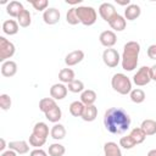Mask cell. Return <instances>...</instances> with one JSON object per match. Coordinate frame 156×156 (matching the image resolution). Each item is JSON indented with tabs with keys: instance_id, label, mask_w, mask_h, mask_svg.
Listing matches in <instances>:
<instances>
[{
	"instance_id": "7bdbcfd3",
	"label": "cell",
	"mask_w": 156,
	"mask_h": 156,
	"mask_svg": "<svg viewBox=\"0 0 156 156\" xmlns=\"http://www.w3.org/2000/svg\"><path fill=\"white\" fill-rule=\"evenodd\" d=\"M0 143H1V145H0V150L4 152V149L6 147V144H5V140H4V138H1V139H0Z\"/></svg>"
},
{
	"instance_id": "ac0fdd59",
	"label": "cell",
	"mask_w": 156,
	"mask_h": 156,
	"mask_svg": "<svg viewBox=\"0 0 156 156\" xmlns=\"http://www.w3.org/2000/svg\"><path fill=\"white\" fill-rule=\"evenodd\" d=\"M23 10H24L23 5H22L20 1H16V0L9 2L7 6H6V12H7V15H10L11 17H15V18H17L18 15H20Z\"/></svg>"
},
{
	"instance_id": "3957f363",
	"label": "cell",
	"mask_w": 156,
	"mask_h": 156,
	"mask_svg": "<svg viewBox=\"0 0 156 156\" xmlns=\"http://www.w3.org/2000/svg\"><path fill=\"white\" fill-rule=\"evenodd\" d=\"M111 85L115 91L121 95H127L132 91V82L130 79L123 73H116L112 76Z\"/></svg>"
},
{
	"instance_id": "4dcf8cb0",
	"label": "cell",
	"mask_w": 156,
	"mask_h": 156,
	"mask_svg": "<svg viewBox=\"0 0 156 156\" xmlns=\"http://www.w3.org/2000/svg\"><path fill=\"white\" fill-rule=\"evenodd\" d=\"M130 95V100L134 102V104H141L144 100H145V93L143 89L140 88H135V89H132V91L129 93Z\"/></svg>"
},
{
	"instance_id": "e575fe53",
	"label": "cell",
	"mask_w": 156,
	"mask_h": 156,
	"mask_svg": "<svg viewBox=\"0 0 156 156\" xmlns=\"http://www.w3.org/2000/svg\"><path fill=\"white\" fill-rule=\"evenodd\" d=\"M119 146H122V147L126 149V150H130V149H133V147L135 146V143H134V140L132 139V136L128 134V135L122 136V138L119 139Z\"/></svg>"
},
{
	"instance_id": "d6986e66",
	"label": "cell",
	"mask_w": 156,
	"mask_h": 156,
	"mask_svg": "<svg viewBox=\"0 0 156 156\" xmlns=\"http://www.w3.org/2000/svg\"><path fill=\"white\" fill-rule=\"evenodd\" d=\"M104 155L105 156H122V151L116 143L107 141L104 145Z\"/></svg>"
},
{
	"instance_id": "8d00e7d4",
	"label": "cell",
	"mask_w": 156,
	"mask_h": 156,
	"mask_svg": "<svg viewBox=\"0 0 156 156\" xmlns=\"http://www.w3.org/2000/svg\"><path fill=\"white\" fill-rule=\"evenodd\" d=\"M11 104H12L11 98L7 94H1L0 95V107H1V110L7 111L11 107Z\"/></svg>"
},
{
	"instance_id": "f1b7e54d",
	"label": "cell",
	"mask_w": 156,
	"mask_h": 156,
	"mask_svg": "<svg viewBox=\"0 0 156 156\" xmlns=\"http://www.w3.org/2000/svg\"><path fill=\"white\" fill-rule=\"evenodd\" d=\"M84 107H85V105L82 101H73L69 105V113L73 117H82L83 111H84Z\"/></svg>"
},
{
	"instance_id": "30bf717a",
	"label": "cell",
	"mask_w": 156,
	"mask_h": 156,
	"mask_svg": "<svg viewBox=\"0 0 156 156\" xmlns=\"http://www.w3.org/2000/svg\"><path fill=\"white\" fill-rule=\"evenodd\" d=\"M68 89L63 83H56L50 88V98L54 100H62L67 96Z\"/></svg>"
},
{
	"instance_id": "f35d334b",
	"label": "cell",
	"mask_w": 156,
	"mask_h": 156,
	"mask_svg": "<svg viewBox=\"0 0 156 156\" xmlns=\"http://www.w3.org/2000/svg\"><path fill=\"white\" fill-rule=\"evenodd\" d=\"M147 56L151 60H156V44H152L147 48Z\"/></svg>"
},
{
	"instance_id": "d6a6232c",
	"label": "cell",
	"mask_w": 156,
	"mask_h": 156,
	"mask_svg": "<svg viewBox=\"0 0 156 156\" xmlns=\"http://www.w3.org/2000/svg\"><path fill=\"white\" fill-rule=\"evenodd\" d=\"M67 89L71 93H74V94L83 93L84 91V83L82 80H79V79H74V80H72L71 83L67 84Z\"/></svg>"
},
{
	"instance_id": "f6af8a7d",
	"label": "cell",
	"mask_w": 156,
	"mask_h": 156,
	"mask_svg": "<svg viewBox=\"0 0 156 156\" xmlns=\"http://www.w3.org/2000/svg\"><path fill=\"white\" fill-rule=\"evenodd\" d=\"M146 156H156V149L150 150V151L147 152V155H146Z\"/></svg>"
},
{
	"instance_id": "e0dca14e",
	"label": "cell",
	"mask_w": 156,
	"mask_h": 156,
	"mask_svg": "<svg viewBox=\"0 0 156 156\" xmlns=\"http://www.w3.org/2000/svg\"><path fill=\"white\" fill-rule=\"evenodd\" d=\"M20 30V24L15 20H6L2 23V32L7 35H15Z\"/></svg>"
},
{
	"instance_id": "484cf974",
	"label": "cell",
	"mask_w": 156,
	"mask_h": 156,
	"mask_svg": "<svg viewBox=\"0 0 156 156\" xmlns=\"http://www.w3.org/2000/svg\"><path fill=\"white\" fill-rule=\"evenodd\" d=\"M44 115H45V117H46V119H48L49 122L57 123V122L61 119V117H62V111H61V108H60L58 106H55L54 108H51L50 111H48V112L44 113Z\"/></svg>"
},
{
	"instance_id": "d4e9b609",
	"label": "cell",
	"mask_w": 156,
	"mask_h": 156,
	"mask_svg": "<svg viewBox=\"0 0 156 156\" xmlns=\"http://www.w3.org/2000/svg\"><path fill=\"white\" fill-rule=\"evenodd\" d=\"M58 79L61 80V83H71L72 80H74V71L72 68H62L58 72Z\"/></svg>"
},
{
	"instance_id": "ffe728a7",
	"label": "cell",
	"mask_w": 156,
	"mask_h": 156,
	"mask_svg": "<svg viewBox=\"0 0 156 156\" xmlns=\"http://www.w3.org/2000/svg\"><path fill=\"white\" fill-rule=\"evenodd\" d=\"M98 117V107L95 105H89L84 107L83 115H82V119L85 122H93L95 121V118Z\"/></svg>"
},
{
	"instance_id": "74e56055",
	"label": "cell",
	"mask_w": 156,
	"mask_h": 156,
	"mask_svg": "<svg viewBox=\"0 0 156 156\" xmlns=\"http://www.w3.org/2000/svg\"><path fill=\"white\" fill-rule=\"evenodd\" d=\"M30 4L37 11H45L49 6L48 0H32Z\"/></svg>"
},
{
	"instance_id": "5bb4252c",
	"label": "cell",
	"mask_w": 156,
	"mask_h": 156,
	"mask_svg": "<svg viewBox=\"0 0 156 156\" xmlns=\"http://www.w3.org/2000/svg\"><path fill=\"white\" fill-rule=\"evenodd\" d=\"M108 24H110V27H111L113 30H116V32H122V30L126 29L127 21H126V18H124L122 15L116 13V15L110 20Z\"/></svg>"
},
{
	"instance_id": "ee69618b",
	"label": "cell",
	"mask_w": 156,
	"mask_h": 156,
	"mask_svg": "<svg viewBox=\"0 0 156 156\" xmlns=\"http://www.w3.org/2000/svg\"><path fill=\"white\" fill-rule=\"evenodd\" d=\"M117 4H118V5H127V6H128V5H130V1H129V0H126V1H117Z\"/></svg>"
},
{
	"instance_id": "ba28073f",
	"label": "cell",
	"mask_w": 156,
	"mask_h": 156,
	"mask_svg": "<svg viewBox=\"0 0 156 156\" xmlns=\"http://www.w3.org/2000/svg\"><path fill=\"white\" fill-rule=\"evenodd\" d=\"M99 13H100L101 18L108 23L110 20H111L117 12H116V7L113 6V4H111V2H102V4L99 6Z\"/></svg>"
},
{
	"instance_id": "4316f807",
	"label": "cell",
	"mask_w": 156,
	"mask_h": 156,
	"mask_svg": "<svg viewBox=\"0 0 156 156\" xmlns=\"http://www.w3.org/2000/svg\"><path fill=\"white\" fill-rule=\"evenodd\" d=\"M17 22H18L20 27H23V28L29 27L30 23H32V16H30V12H29L28 10L24 9V10L18 15V17H17Z\"/></svg>"
},
{
	"instance_id": "ab89813d",
	"label": "cell",
	"mask_w": 156,
	"mask_h": 156,
	"mask_svg": "<svg viewBox=\"0 0 156 156\" xmlns=\"http://www.w3.org/2000/svg\"><path fill=\"white\" fill-rule=\"evenodd\" d=\"M29 156H48V152L44 151L43 149H34L30 151Z\"/></svg>"
},
{
	"instance_id": "836d02e7",
	"label": "cell",
	"mask_w": 156,
	"mask_h": 156,
	"mask_svg": "<svg viewBox=\"0 0 156 156\" xmlns=\"http://www.w3.org/2000/svg\"><path fill=\"white\" fill-rule=\"evenodd\" d=\"M66 21H67V23H69V24H72V26H76V24H78V23H80V22H79V18H78V16H77L76 7H72V9L68 10V12H67V15H66Z\"/></svg>"
},
{
	"instance_id": "6da1fadb",
	"label": "cell",
	"mask_w": 156,
	"mask_h": 156,
	"mask_svg": "<svg viewBox=\"0 0 156 156\" xmlns=\"http://www.w3.org/2000/svg\"><path fill=\"white\" fill-rule=\"evenodd\" d=\"M104 126L112 134H123L130 128V117L121 107H111L104 115Z\"/></svg>"
},
{
	"instance_id": "52a82bcc",
	"label": "cell",
	"mask_w": 156,
	"mask_h": 156,
	"mask_svg": "<svg viewBox=\"0 0 156 156\" xmlns=\"http://www.w3.org/2000/svg\"><path fill=\"white\" fill-rule=\"evenodd\" d=\"M151 80V77H150V67L147 66H143L140 67L136 73L133 76V83L138 87H144L146 84H149Z\"/></svg>"
},
{
	"instance_id": "277c9868",
	"label": "cell",
	"mask_w": 156,
	"mask_h": 156,
	"mask_svg": "<svg viewBox=\"0 0 156 156\" xmlns=\"http://www.w3.org/2000/svg\"><path fill=\"white\" fill-rule=\"evenodd\" d=\"M79 22L84 26H93L96 22V11L91 6H78L76 7Z\"/></svg>"
},
{
	"instance_id": "8fae6325",
	"label": "cell",
	"mask_w": 156,
	"mask_h": 156,
	"mask_svg": "<svg viewBox=\"0 0 156 156\" xmlns=\"http://www.w3.org/2000/svg\"><path fill=\"white\" fill-rule=\"evenodd\" d=\"M99 40L102 46L108 49V48H112L117 43V37L113 30H104V32H101Z\"/></svg>"
},
{
	"instance_id": "5b68a950",
	"label": "cell",
	"mask_w": 156,
	"mask_h": 156,
	"mask_svg": "<svg viewBox=\"0 0 156 156\" xmlns=\"http://www.w3.org/2000/svg\"><path fill=\"white\" fill-rule=\"evenodd\" d=\"M16 48L15 45L7 40L5 37H0V61L5 62L15 55Z\"/></svg>"
},
{
	"instance_id": "cb8c5ba5",
	"label": "cell",
	"mask_w": 156,
	"mask_h": 156,
	"mask_svg": "<svg viewBox=\"0 0 156 156\" xmlns=\"http://www.w3.org/2000/svg\"><path fill=\"white\" fill-rule=\"evenodd\" d=\"M50 134H51V138L55 139V140H61L66 136V128L65 126L60 124V123H55L50 130Z\"/></svg>"
},
{
	"instance_id": "1f68e13d",
	"label": "cell",
	"mask_w": 156,
	"mask_h": 156,
	"mask_svg": "<svg viewBox=\"0 0 156 156\" xmlns=\"http://www.w3.org/2000/svg\"><path fill=\"white\" fill-rule=\"evenodd\" d=\"M49 155L50 156H63L66 152V149L63 145L58 144V143H54L49 146Z\"/></svg>"
},
{
	"instance_id": "b9f144b4",
	"label": "cell",
	"mask_w": 156,
	"mask_h": 156,
	"mask_svg": "<svg viewBox=\"0 0 156 156\" xmlns=\"http://www.w3.org/2000/svg\"><path fill=\"white\" fill-rule=\"evenodd\" d=\"M0 156H17V154L13 150H7V151H4Z\"/></svg>"
},
{
	"instance_id": "f546056e",
	"label": "cell",
	"mask_w": 156,
	"mask_h": 156,
	"mask_svg": "<svg viewBox=\"0 0 156 156\" xmlns=\"http://www.w3.org/2000/svg\"><path fill=\"white\" fill-rule=\"evenodd\" d=\"M129 135H130V136H132V139L134 140L135 145L144 143V140H145V138H146L145 133L143 132V129H141L140 127H139V128H133V129L130 130Z\"/></svg>"
},
{
	"instance_id": "4fadbf2b",
	"label": "cell",
	"mask_w": 156,
	"mask_h": 156,
	"mask_svg": "<svg viewBox=\"0 0 156 156\" xmlns=\"http://www.w3.org/2000/svg\"><path fill=\"white\" fill-rule=\"evenodd\" d=\"M9 150H13L17 155H24L29 151V145L26 140H15V141H10L7 144Z\"/></svg>"
},
{
	"instance_id": "60d3db41",
	"label": "cell",
	"mask_w": 156,
	"mask_h": 156,
	"mask_svg": "<svg viewBox=\"0 0 156 156\" xmlns=\"http://www.w3.org/2000/svg\"><path fill=\"white\" fill-rule=\"evenodd\" d=\"M150 77H151V80H156V65L150 67Z\"/></svg>"
},
{
	"instance_id": "7402d4cb",
	"label": "cell",
	"mask_w": 156,
	"mask_h": 156,
	"mask_svg": "<svg viewBox=\"0 0 156 156\" xmlns=\"http://www.w3.org/2000/svg\"><path fill=\"white\" fill-rule=\"evenodd\" d=\"M140 128L143 129V132L145 133L146 136H149V135H155V134H156V121L150 119V118L144 119V121L141 122Z\"/></svg>"
},
{
	"instance_id": "2e32d148",
	"label": "cell",
	"mask_w": 156,
	"mask_h": 156,
	"mask_svg": "<svg viewBox=\"0 0 156 156\" xmlns=\"http://www.w3.org/2000/svg\"><path fill=\"white\" fill-rule=\"evenodd\" d=\"M140 13H141L140 6L136 4H130L124 10V18L128 21H134L140 16Z\"/></svg>"
},
{
	"instance_id": "7c38bea8",
	"label": "cell",
	"mask_w": 156,
	"mask_h": 156,
	"mask_svg": "<svg viewBox=\"0 0 156 156\" xmlns=\"http://www.w3.org/2000/svg\"><path fill=\"white\" fill-rule=\"evenodd\" d=\"M84 58V52L82 50H74V51H71L69 54L66 55L65 57V63L71 67V66H76L78 65L79 62H82Z\"/></svg>"
},
{
	"instance_id": "83f0119b",
	"label": "cell",
	"mask_w": 156,
	"mask_h": 156,
	"mask_svg": "<svg viewBox=\"0 0 156 156\" xmlns=\"http://www.w3.org/2000/svg\"><path fill=\"white\" fill-rule=\"evenodd\" d=\"M55 106H57V104H56V100H54L52 98H44L39 101V110L44 113H46Z\"/></svg>"
},
{
	"instance_id": "8992f818",
	"label": "cell",
	"mask_w": 156,
	"mask_h": 156,
	"mask_svg": "<svg viewBox=\"0 0 156 156\" xmlns=\"http://www.w3.org/2000/svg\"><path fill=\"white\" fill-rule=\"evenodd\" d=\"M102 61L107 67L115 68L119 63L121 56H119V54H118V51L116 49L108 48V49H105L104 52H102Z\"/></svg>"
},
{
	"instance_id": "603a6c76",
	"label": "cell",
	"mask_w": 156,
	"mask_h": 156,
	"mask_svg": "<svg viewBox=\"0 0 156 156\" xmlns=\"http://www.w3.org/2000/svg\"><path fill=\"white\" fill-rule=\"evenodd\" d=\"M80 101L85 105V106H89V105H94V102L96 101V93L91 89H87L84 90L82 94H80Z\"/></svg>"
},
{
	"instance_id": "9a60e30c",
	"label": "cell",
	"mask_w": 156,
	"mask_h": 156,
	"mask_svg": "<svg viewBox=\"0 0 156 156\" xmlns=\"http://www.w3.org/2000/svg\"><path fill=\"white\" fill-rule=\"evenodd\" d=\"M17 73V63L12 60H7L1 65V74L4 77H13Z\"/></svg>"
},
{
	"instance_id": "7a4b0ae2",
	"label": "cell",
	"mask_w": 156,
	"mask_h": 156,
	"mask_svg": "<svg viewBox=\"0 0 156 156\" xmlns=\"http://www.w3.org/2000/svg\"><path fill=\"white\" fill-rule=\"evenodd\" d=\"M140 52V44L138 41H128L123 46V54L121 57L122 68L124 71H133L136 68L138 57Z\"/></svg>"
},
{
	"instance_id": "44dd1931",
	"label": "cell",
	"mask_w": 156,
	"mask_h": 156,
	"mask_svg": "<svg viewBox=\"0 0 156 156\" xmlns=\"http://www.w3.org/2000/svg\"><path fill=\"white\" fill-rule=\"evenodd\" d=\"M33 134L39 136V138H43V139H46L49 136V127L45 122H38L34 124L33 127Z\"/></svg>"
},
{
	"instance_id": "d590c367",
	"label": "cell",
	"mask_w": 156,
	"mask_h": 156,
	"mask_svg": "<svg viewBox=\"0 0 156 156\" xmlns=\"http://www.w3.org/2000/svg\"><path fill=\"white\" fill-rule=\"evenodd\" d=\"M45 143H46V139L39 138V136L34 135L33 133L29 135V145L33 146V147H35V149H40Z\"/></svg>"
},
{
	"instance_id": "9c48e42d",
	"label": "cell",
	"mask_w": 156,
	"mask_h": 156,
	"mask_svg": "<svg viewBox=\"0 0 156 156\" xmlns=\"http://www.w3.org/2000/svg\"><path fill=\"white\" fill-rule=\"evenodd\" d=\"M60 17H61V13L56 7H49L43 12V20L49 26L56 24L60 21Z\"/></svg>"
}]
</instances>
